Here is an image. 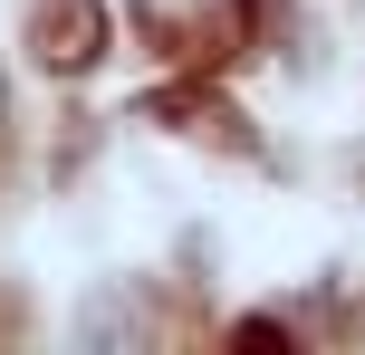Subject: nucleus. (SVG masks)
<instances>
[{"label": "nucleus", "instance_id": "nucleus-1", "mask_svg": "<svg viewBox=\"0 0 365 355\" xmlns=\"http://www.w3.org/2000/svg\"><path fill=\"white\" fill-rule=\"evenodd\" d=\"M29 38H38V68L77 77V68H96V48H106V10H96V0H38Z\"/></svg>", "mask_w": 365, "mask_h": 355}]
</instances>
